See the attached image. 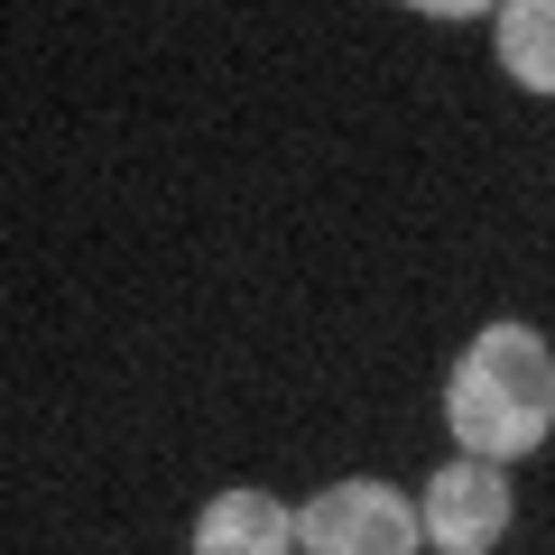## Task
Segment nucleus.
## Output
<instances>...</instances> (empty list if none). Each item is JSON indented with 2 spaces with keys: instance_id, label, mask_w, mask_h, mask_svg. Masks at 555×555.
<instances>
[{
  "instance_id": "1",
  "label": "nucleus",
  "mask_w": 555,
  "mask_h": 555,
  "mask_svg": "<svg viewBox=\"0 0 555 555\" xmlns=\"http://www.w3.org/2000/svg\"><path fill=\"white\" fill-rule=\"evenodd\" d=\"M444 416H454V444L481 463L537 454L555 426V352L528 324H481L444 379Z\"/></svg>"
},
{
  "instance_id": "2",
  "label": "nucleus",
  "mask_w": 555,
  "mask_h": 555,
  "mask_svg": "<svg viewBox=\"0 0 555 555\" xmlns=\"http://www.w3.org/2000/svg\"><path fill=\"white\" fill-rule=\"evenodd\" d=\"M297 546L315 555H416L426 546V509L389 491V481H334L297 509Z\"/></svg>"
},
{
  "instance_id": "3",
  "label": "nucleus",
  "mask_w": 555,
  "mask_h": 555,
  "mask_svg": "<svg viewBox=\"0 0 555 555\" xmlns=\"http://www.w3.org/2000/svg\"><path fill=\"white\" fill-rule=\"evenodd\" d=\"M509 537V473L481 454H454L436 481H426V546L444 555H491Z\"/></svg>"
},
{
  "instance_id": "4",
  "label": "nucleus",
  "mask_w": 555,
  "mask_h": 555,
  "mask_svg": "<svg viewBox=\"0 0 555 555\" xmlns=\"http://www.w3.org/2000/svg\"><path fill=\"white\" fill-rule=\"evenodd\" d=\"M297 546V509L269 491H222L195 518V555H287Z\"/></svg>"
},
{
  "instance_id": "5",
  "label": "nucleus",
  "mask_w": 555,
  "mask_h": 555,
  "mask_svg": "<svg viewBox=\"0 0 555 555\" xmlns=\"http://www.w3.org/2000/svg\"><path fill=\"white\" fill-rule=\"evenodd\" d=\"M500 65L528 93H555V0H509L500 10Z\"/></svg>"
}]
</instances>
